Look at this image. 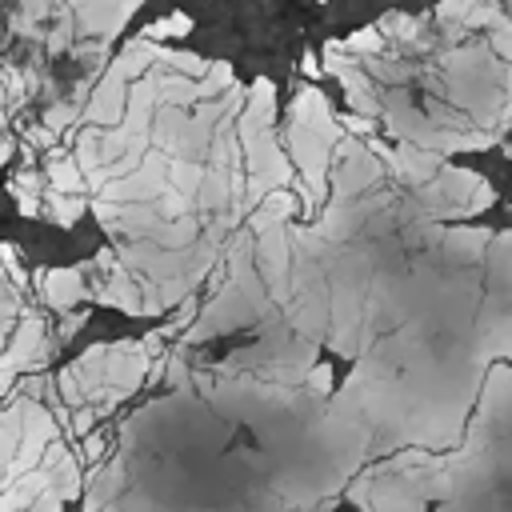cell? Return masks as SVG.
Instances as JSON below:
<instances>
[{"instance_id": "6da1fadb", "label": "cell", "mask_w": 512, "mask_h": 512, "mask_svg": "<svg viewBox=\"0 0 512 512\" xmlns=\"http://www.w3.org/2000/svg\"><path fill=\"white\" fill-rule=\"evenodd\" d=\"M344 140V124L328 112V100L316 84H304L288 108V128L284 144L288 156L300 168V188H304V216H316L320 200L328 196V164L336 160V144Z\"/></svg>"}, {"instance_id": "7a4b0ae2", "label": "cell", "mask_w": 512, "mask_h": 512, "mask_svg": "<svg viewBox=\"0 0 512 512\" xmlns=\"http://www.w3.org/2000/svg\"><path fill=\"white\" fill-rule=\"evenodd\" d=\"M240 144H244V164H248V192L244 204L256 208L272 188H292L296 172L288 164V156L276 144V84L272 80H256L248 88V100L240 108Z\"/></svg>"}, {"instance_id": "3957f363", "label": "cell", "mask_w": 512, "mask_h": 512, "mask_svg": "<svg viewBox=\"0 0 512 512\" xmlns=\"http://www.w3.org/2000/svg\"><path fill=\"white\" fill-rule=\"evenodd\" d=\"M76 16L80 40H92L96 48L112 44L116 32L124 28V20L140 8V0H64Z\"/></svg>"}, {"instance_id": "277c9868", "label": "cell", "mask_w": 512, "mask_h": 512, "mask_svg": "<svg viewBox=\"0 0 512 512\" xmlns=\"http://www.w3.org/2000/svg\"><path fill=\"white\" fill-rule=\"evenodd\" d=\"M256 260H260V272H264V284H268L272 300L288 304L292 300V288H288V224H272L268 232H256Z\"/></svg>"}, {"instance_id": "5b68a950", "label": "cell", "mask_w": 512, "mask_h": 512, "mask_svg": "<svg viewBox=\"0 0 512 512\" xmlns=\"http://www.w3.org/2000/svg\"><path fill=\"white\" fill-rule=\"evenodd\" d=\"M4 340H8V348H4V384L0 388L8 392L12 388V376L20 368H32L44 356V316L40 312H24L20 324Z\"/></svg>"}, {"instance_id": "8992f818", "label": "cell", "mask_w": 512, "mask_h": 512, "mask_svg": "<svg viewBox=\"0 0 512 512\" xmlns=\"http://www.w3.org/2000/svg\"><path fill=\"white\" fill-rule=\"evenodd\" d=\"M40 296L48 308L56 312H68L80 296H88V284H84V268H52L40 276Z\"/></svg>"}, {"instance_id": "52a82bcc", "label": "cell", "mask_w": 512, "mask_h": 512, "mask_svg": "<svg viewBox=\"0 0 512 512\" xmlns=\"http://www.w3.org/2000/svg\"><path fill=\"white\" fill-rule=\"evenodd\" d=\"M48 188H56V192H84L88 188V172L80 168L76 152L68 156L60 148H52V156H48Z\"/></svg>"}, {"instance_id": "ba28073f", "label": "cell", "mask_w": 512, "mask_h": 512, "mask_svg": "<svg viewBox=\"0 0 512 512\" xmlns=\"http://www.w3.org/2000/svg\"><path fill=\"white\" fill-rule=\"evenodd\" d=\"M84 208H88L84 192H56V188H48V216L56 224H76L84 216Z\"/></svg>"}, {"instance_id": "9c48e42d", "label": "cell", "mask_w": 512, "mask_h": 512, "mask_svg": "<svg viewBox=\"0 0 512 512\" xmlns=\"http://www.w3.org/2000/svg\"><path fill=\"white\" fill-rule=\"evenodd\" d=\"M344 48H348L352 56H376V52H384V48H388V36L380 32V24H368V28L352 32V36L344 40Z\"/></svg>"}, {"instance_id": "30bf717a", "label": "cell", "mask_w": 512, "mask_h": 512, "mask_svg": "<svg viewBox=\"0 0 512 512\" xmlns=\"http://www.w3.org/2000/svg\"><path fill=\"white\" fill-rule=\"evenodd\" d=\"M188 32H192V16H184V12L160 16V20H152V24L144 28V36H152V40H180V36H188Z\"/></svg>"}, {"instance_id": "8fae6325", "label": "cell", "mask_w": 512, "mask_h": 512, "mask_svg": "<svg viewBox=\"0 0 512 512\" xmlns=\"http://www.w3.org/2000/svg\"><path fill=\"white\" fill-rule=\"evenodd\" d=\"M160 64H168V68H176V72H184V76H196V80L212 68V60H204V56H196V52H176V48H160Z\"/></svg>"}, {"instance_id": "7c38bea8", "label": "cell", "mask_w": 512, "mask_h": 512, "mask_svg": "<svg viewBox=\"0 0 512 512\" xmlns=\"http://www.w3.org/2000/svg\"><path fill=\"white\" fill-rule=\"evenodd\" d=\"M76 120H84V112H80V104H52L48 112H44V124L52 128V132H64L68 124H76Z\"/></svg>"}, {"instance_id": "4fadbf2b", "label": "cell", "mask_w": 512, "mask_h": 512, "mask_svg": "<svg viewBox=\"0 0 512 512\" xmlns=\"http://www.w3.org/2000/svg\"><path fill=\"white\" fill-rule=\"evenodd\" d=\"M304 380H308V388H312V392H320V396H324V392L332 388V368H328V364H312V368L304 372Z\"/></svg>"}, {"instance_id": "5bb4252c", "label": "cell", "mask_w": 512, "mask_h": 512, "mask_svg": "<svg viewBox=\"0 0 512 512\" xmlns=\"http://www.w3.org/2000/svg\"><path fill=\"white\" fill-rule=\"evenodd\" d=\"M340 124H344V132H352V136H372V132H376V116H364V112L344 116Z\"/></svg>"}, {"instance_id": "9a60e30c", "label": "cell", "mask_w": 512, "mask_h": 512, "mask_svg": "<svg viewBox=\"0 0 512 512\" xmlns=\"http://www.w3.org/2000/svg\"><path fill=\"white\" fill-rule=\"evenodd\" d=\"M60 316H64V320H60V328H56V340H72V336L84 328V320H88L84 312H72V308H68V312H60Z\"/></svg>"}, {"instance_id": "2e32d148", "label": "cell", "mask_w": 512, "mask_h": 512, "mask_svg": "<svg viewBox=\"0 0 512 512\" xmlns=\"http://www.w3.org/2000/svg\"><path fill=\"white\" fill-rule=\"evenodd\" d=\"M100 456H104V440H100V436H84V460L96 464Z\"/></svg>"}, {"instance_id": "e0dca14e", "label": "cell", "mask_w": 512, "mask_h": 512, "mask_svg": "<svg viewBox=\"0 0 512 512\" xmlns=\"http://www.w3.org/2000/svg\"><path fill=\"white\" fill-rule=\"evenodd\" d=\"M300 68H304V76H320V64H316V52H304V60H300Z\"/></svg>"}, {"instance_id": "ac0fdd59", "label": "cell", "mask_w": 512, "mask_h": 512, "mask_svg": "<svg viewBox=\"0 0 512 512\" xmlns=\"http://www.w3.org/2000/svg\"><path fill=\"white\" fill-rule=\"evenodd\" d=\"M508 152H512V144H508Z\"/></svg>"}]
</instances>
